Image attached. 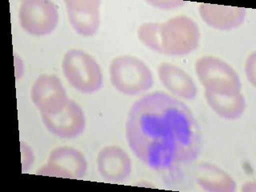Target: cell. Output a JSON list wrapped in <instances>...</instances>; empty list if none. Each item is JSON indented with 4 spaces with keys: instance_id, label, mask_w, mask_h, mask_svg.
Listing matches in <instances>:
<instances>
[{
    "instance_id": "cell-1",
    "label": "cell",
    "mask_w": 256,
    "mask_h": 192,
    "mask_svg": "<svg viewBox=\"0 0 256 192\" xmlns=\"http://www.w3.org/2000/svg\"><path fill=\"white\" fill-rule=\"evenodd\" d=\"M128 144L140 162L156 170L194 162L202 134L190 108L164 92L137 100L128 113Z\"/></svg>"
},
{
    "instance_id": "cell-2",
    "label": "cell",
    "mask_w": 256,
    "mask_h": 192,
    "mask_svg": "<svg viewBox=\"0 0 256 192\" xmlns=\"http://www.w3.org/2000/svg\"><path fill=\"white\" fill-rule=\"evenodd\" d=\"M110 82L122 94L138 96L150 90L154 84L152 70L142 60L132 56L113 58L110 66Z\"/></svg>"
},
{
    "instance_id": "cell-3",
    "label": "cell",
    "mask_w": 256,
    "mask_h": 192,
    "mask_svg": "<svg viewBox=\"0 0 256 192\" xmlns=\"http://www.w3.org/2000/svg\"><path fill=\"white\" fill-rule=\"evenodd\" d=\"M198 25L190 17L177 16L160 24V53L170 56L190 54L200 45Z\"/></svg>"
},
{
    "instance_id": "cell-4",
    "label": "cell",
    "mask_w": 256,
    "mask_h": 192,
    "mask_svg": "<svg viewBox=\"0 0 256 192\" xmlns=\"http://www.w3.org/2000/svg\"><path fill=\"white\" fill-rule=\"evenodd\" d=\"M62 69L68 82L81 93L92 94L102 88L104 76L101 68L88 52L80 49L68 50L62 58Z\"/></svg>"
},
{
    "instance_id": "cell-5",
    "label": "cell",
    "mask_w": 256,
    "mask_h": 192,
    "mask_svg": "<svg viewBox=\"0 0 256 192\" xmlns=\"http://www.w3.org/2000/svg\"><path fill=\"white\" fill-rule=\"evenodd\" d=\"M196 73L206 90L218 93L241 92L238 73L228 62L214 56H204L196 62Z\"/></svg>"
},
{
    "instance_id": "cell-6",
    "label": "cell",
    "mask_w": 256,
    "mask_h": 192,
    "mask_svg": "<svg viewBox=\"0 0 256 192\" xmlns=\"http://www.w3.org/2000/svg\"><path fill=\"white\" fill-rule=\"evenodd\" d=\"M58 9L48 0H26L20 5L18 21L28 34L45 36L52 34L58 26Z\"/></svg>"
},
{
    "instance_id": "cell-7",
    "label": "cell",
    "mask_w": 256,
    "mask_h": 192,
    "mask_svg": "<svg viewBox=\"0 0 256 192\" xmlns=\"http://www.w3.org/2000/svg\"><path fill=\"white\" fill-rule=\"evenodd\" d=\"M88 166L86 157L82 152L72 146H58L52 150L48 162L37 174L80 180L86 174Z\"/></svg>"
},
{
    "instance_id": "cell-8",
    "label": "cell",
    "mask_w": 256,
    "mask_h": 192,
    "mask_svg": "<svg viewBox=\"0 0 256 192\" xmlns=\"http://www.w3.org/2000/svg\"><path fill=\"white\" fill-rule=\"evenodd\" d=\"M41 118L45 128L60 138H76L84 133L86 128L84 110L74 100H68L54 113H41Z\"/></svg>"
},
{
    "instance_id": "cell-9",
    "label": "cell",
    "mask_w": 256,
    "mask_h": 192,
    "mask_svg": "<svg viewBox=\"0 0 256 192\" xmlns=\"http://www.w3.org/2000/svg\"><path fill=\"white\" fill-rule=\"evenodd\" d=\"M32 102L40 113H54L68 102V94L60 78L53 74H41L30 90Z\"/></svg>"
},
{
    "instance_id": "cell-10",
    "label": "cell",
    "mask_w": 256,
    "mask_h": 192,
    "mask_svg": "<svg viewBox=\"0 0 256 192\" xmlns=\"http://www.w3.org/2000/svg\"><path fill=\"white\" fill-rule=\"evenodd\" d=\"M68 21L77 34L92 37L98 32L101 22L98 0L65 1Z\"/></svg>"
},
{
    "instance_id": "cell-11",
    "label": "cell",
    "mask_w": 256,
    "mask_h": 192,
    "mask_svg": "<svg viewBox=\"0 0 256 192\" xmlns=\"http://www.w3.org/2000/svg\"><path fill=\"white\" fill-rule=\"evenodd\" d=\"M97 169L100 176L106 181L122 182L132 173V160L120 146H105L100 150L97 156Z\"/></svg>"
},
{
    "instance_id": "cell-12",
    "label": "cell",
    "mask_w": 256,
    "mask_h": 192,
    "mask_svg": "<svg viewBox=\"0 0 256 192\" xmlns=\"http://www.w3.org/2000/svg\"><path fill=\"white\" fill-rule=\"evenodd\" d=\"M200 16L206 25L220 30H230L238 28L246 18L245 8L202 4L198 8Z\"/></svg>"
},
{
    "instance_id": "cell-13",
    "label": "cell",
    "mask_w": 256,
    "mask_h": 192,
    "mask_svg": "<svg viewBox=\"0 0 256 192\" xmlns=\"http://www.w3.org/2000/svg\"><path fill=\"white\" fill-rule=\"evenodd\" d=\"M158 78L172 94L184 100H192L197 96V86L189 74L180 66L164 62L158 68Z\"/></svg>"
},
{
    "instance_id": "cell-14",
    "label": "cell",
    "mask_w": 256,
    "mask_h": 192,
    "mask_svg": "<svg viewBox=\"0 0 256 192\" xmlns=\"http://www.w3.org/2000/svg\"><path fill=\"white\" fill-rule=\"evenodd\" d=\"M205 98L212 110L225 120H237L246 109V100L241 92L218 93L206 90Z\"/></svg>"
},
{
    "instance_id": "cell-15",
    "label": "cell",
    "mask_w": 256,
    "mask_h": 192,
    "mask_svg": "<svg viewBox=\"0 0 256 192\" xmlns=\"http://www.w3.org/2000/svg\"><path fill=\"white\" fill-rule=\"evenodd\" d=\"M196 180L204 190L212 192H233L236 184L232 176L214 164L201 162L196 168Z\"/></svg>"
},
{
    "instance_id": "cell-16",
    "label": "cell",
    "mask_w": 256,
    "mask_h": 192,
    "mask_svg": "<svg viewBox=\"0 0 256 192\" xmlns=\"http://www.w3.org/2000/svg\"><path fill=\"white\" fill-rule=\"evenodd\" d=\"M137 36L144 45L160 53V22H145L140 25Z\"/></svg>"
},
{
    "instance_id": "cell-17",
    "label": "cell",
    "mask_w": 256,
    "mask_h": 192,
    "mask_svg": "<svg viewBox=\"0 0 256 192\" xmlns=\"http://www.w3.org/2000/svg\"><path fill=\"white\" fill-rule=\"evenodd\" d=\"M256 53L253 52L250 56H248L245 64V73H246V78L248 81L252 84L256 85Z\"/></svg>"
},
{
    "instance_id": "cell-18",
    "label": "cell",
    "mask_w": 256,
    "mask_h": 192,
    "mask_svg": "<svg viewBox=\"0 0 256 192\" xmlns=\"http://www.w3.org/2000/svg\"><path fill=\"white\" fill-rule=\"evenodd\" d=\"M148 4L160 9H174L184 6L186 2L182 1H149Z\"/></svg>"
}]
</instances>
